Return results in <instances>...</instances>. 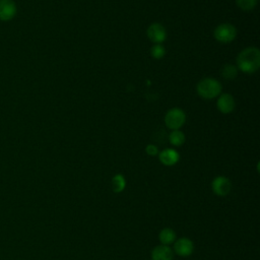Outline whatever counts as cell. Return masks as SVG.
I'll return each instance as SVG.
<instances>
[{
    "instance_id": "5",
    "label": "cell",
    "mask_w": 260,
    "mask_h": 260,
    "mask_svg": "<svg viewBox=\"0 0 260 260\" xmlns=\"http://www.w3.org/2000/svg\"><path fill=\"white\" fill-rule=\"evenodd\" d=\"M147 38L153 44H161L167 39V30L165 26L160 23H151L146 29Z\"/></svg>"
},
{
    "instance_id": "9",
    "label": "cell",
    "mask_w": 260,
    "mask_h": 260,
    "mask_svg": "<svg viewBox=\"0 0 260 260\" xmlns=\"http://www.w3.org/2000/svg\"><path fill=\"white\" fill-rule=\"evenodd\" d=\"M194 245L193 242L188 238H180L174 244V251L181 257L190 256L193 253Z\"/></svg>"
},
{
    "instance_id": "14",
    "label": "cell",
    "mask_w": 260,
    "mask_h": 260,
    "mask_svg": "<svg viewBox=\"0 0 260 260\" xmlns=\"http://www.w3.org/2000/svg\"><path fill=\"white\" fill-rule=\"evenodd\" d=\"M126 187V180L123 175L117 174L112 179V189L115 193L122 192Z\"/></svg>"
},
{
    "instance_id": "17",
    "label": "cell",
    "mask_w": 260,
    "mask_h": 260,
    "mask_svg": "<svg viewBox=\"0 0 260 260\" xmlns=\"http://www.w3.org/2000/svg\"><path fill=\"white\" fill-rule=\"evenodd\" d=\"M150 55L154 59H161L166 55V49L161 44H154L150 49Z\"/></svg>"
},
{
    "instance_id": "16",
    "label": "cell",
    "mask_w": 260,
    "mask_h": 260,
    "mask_svg": "<svg viewBox=\"0 0 260 260\" xmlns=\"http://www.w3.org/2000/svg\"><path fill=\"white\" fill-rule=\"evenodd\" d=\"M257 2L258 0H236L237 6L244 11H250L254 9L257 5Z\"/></svg>"
},
{
    "instance_id": "13",
    "label": "cell",
    "mask_w": 260,
    "mask_h": 260,
    "mask_svg": "<svg viewBox=\"0 0 260 260\" xmlns=\"http://www.w3.org/2000/svg\"><path fill=\"white\" fill-rule=\"evenodd\" d=\"M186 140L185 134L180 130H173L169 135V141L174 146H181Z\"/></svg>"
},
{
    "instance_id": "10",
    "label": "cell",
    "mask_w": 260,
    "mask_h": 260,
    "mask_svg": "<svg viewBox=\"0 0 260 260\" xmlns=\"http://www.w3.org/2000/svg\"><path fill=\"white\" fill-rule=\"evenodd\" d=\"M158 159L164 166L171 167L179 161L180 154L174 148H166L158 152Z\"/></svg>"
},
{
    "instance_id": "7",
    "label": "cell",
    "mask_w": 260,
    "mask_h": 260,
    "mask_svg": "<svg viewBox=\"0 0 260 260\" xmlns=\"http://www.w3.org/2000/svg\"><path fill=\"white\" fill-rule=\"evenodd\" d=\"M236 102L231 93H220L217 96L216 108L222 114H230L235 110Z\"/></svg>"
},
{
    "instance_id": "18",
    "label": "cell",
    "mask_w": 260,
    "mask_h": 260,
    "mask_svg": "<svg viewBox=\"0 0 260 260\" xmlns=\"http://www.w3.org/2000/svg\"><path fill=\"white\" fill-rule=\"evenodd\" d=\"M145 151H146V153H147L148 155H150V156H154V155L158 154V148H157V146L154 145V144H152V143L146 145Z\"/></svg>"
},
{
    "instance_id": "2",
    "label": "cell",
    "mask_w": 260,
    "mask_h": 260,
    "mask_svg": "<svg viewBox=\"0 0 260 260\" xmlns=\"http://www.w3.org/2000/svg\"><path fill=\"white\" fill-rule=\"evenodd\" d=\"M221 89L222 87L220 82L212 77H205L201 79L196 85L197 93L205 100L217 98L221 93Z\"/></svg>"
},
{
    "instance_id": "3",
    "label": "cell",
    "mask_w": 260,
    "mask_h": 260,
    "mask_svg": "<svg viewBox=\"0 0 260 260\" xmlns=\"http://www.w3.org/2000/svg\"><path fill=\"white\" fill-rule=\"evenodd\" d=\"M186 122V114L180 108L170 109L165 116V124L172 130L180 129Z\"/></svg>"
},
{
    "instance_id": "12",
    "label": "cell",
    "mask_w": 260,
    "mask_h": 260,
    "mask_svg": "<svg viewBox=\"0 0 260 260\" xmlns=\"http://www.w3.org/2000/svg\"><path fill=\"white\" fill-rule=\"evenodd\" d=\"M158 239H159V242L161 243V245L169 246L170 244L175 242V240H176V233L172 229H170V228L162 229L159 232Z\"/></svg>"
},
{
    "instance_id": "15",
    "label": "cell",
    "mask_w": 260,
    "mask_h": 260,
    "mask_svg": "<svg viewBox=\"0 0 260 260\" xmlns=\"http://www.w3.org/2000/svg\"><path fill=\"white\" fill-rule=\"evenodd\" d=\"M221 75H222V77L224 79H228V80L235 79L236 76L238 75V68H237V66H235L233 64H225L221 68Z\"/></svg>"
},
{
    "instance_id": "8",
    "label": "cell",
    "mask_w": 260,
    "mask_h": 260,
    "mask_svg": "<svg viewBox=\"0 0 260 260\" xmlns=\"http://www.w3.org/2000/svg\"><path fill=\"white\" fill-rule=\"evenodd\" d=\"M17 7L13 0H0V20L9 21L16 15Z\"/></svg>"
},
{
    "instance_id": "1",
    "label": "cell",
    "mask_w": 260,
    "mask_h": 260,
    "mask_svg": "<svg viewBox=\"0 0 260 260\" xmlns=\"http://www.w3.org/2000/svg\"><path fill=\"white\" fill-rule=\"evenodd\" d=\"M238 70L251 74L260 67V51L256 47H248L242 50L237 57Z\"/></svg>"
},
{
    "instance_id": "6",
    "label": "cell",
    "mask_w": 260,
    "mask_h": 260,
    "mask_svg": "<svg viewBox=\"0 0 260 260\" xmlns=\"http://www.w3.org/2000/svg\"><path fill=\"white\" fill-rule=\"evenodd\" d=\"M211 189L215 195L223 197L230 193L232 189V184L226 177L218 176L212 180Z\"/></svg>"
},
{
    "instance_id": "4",
    "label": "cell",
    "mask_w": 260,
    "mask_h": 260,
    "mask_svg": "<svg viewBox=\"0 0 260 260\" xmlns=\"http://www.w3.org/2000/svg\"><path fill=\"white\" fill-rule=\"evenodd\" d=\"M213 36L217 42L221 44H228L236 39L237 28L231 23H220L214 28Z\"/></svg>"
},
{
    "instance_id": "11",
    "label": "cell",
    "mask_w": 260,
    "mask_h": 260,
    "mask_svg": "<svg viewBox=\"0 0 260 260\" xmlns=\"http://www.w3.org/2000/svg\"><path fill=\"white\" fill-rule=\"evenodd\" d=\"M174 252L166 245L156 246L151 251V260H173Z\"/></svg>"
}]
</instances>
